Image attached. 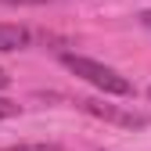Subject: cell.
Segmentation results:
<instances>
[{
  "label": "cell",
  "instance_id": "6da1fadb",
  "mask_svg": "<svg viewBox=\"0 0 151 151\" xmlns=\"http://www.w3.org/2000/svg\"><path fill=\"white\" fill-rule=\"evenodd\" d=\"M61 65L72 76L86 79L90 86H97L104 97H129V93H133V83H129L122 72H115L111 65H101L93 58H83V54H61Z\"/></svg>",
  "mask_w": 151,
  "mask_h": 151
},
{
  "label": "cell",
  "instance_id": "7a4b0ae2",
  "mask_svg": "<svg viewBox=\"0 0 151 151\" xmlns=\"http://www.w3.org/2000/svg\"><path fill=\"white\" fill-rule=\"evenodd\" d=\"M86 115L101 119V122H111V126H126V129H144L151 126V115L147 111H133V108H119V104H108V101H93V97H79L76 101Z\"/></svg>",
  "mask_w": 151,
  "mask_h": 151
},
{
  "label": "cell",
  "instance_id": "3957f363",
  "mask_svg": "<svg viewBox=\"0 0 151 151\" xmlns=\"http://www.w3.org/2000/svg\"><path fill=\"white\" fill-rule=\"evenodd\" d=\"M22 47H29V32L22 25L0 22V54H11V50H22Z\"/></svg>",
  "mask_w": 151,
  "mask_h": 151
},
{
  "label": "cell",
  "instance_id": "277c9868",
  "mask_svg": "<svg viewBox=\"0 0 151 151\" xmlns=\"http://www.w3.org/2000/svg\"><path fill=\"white\" fill-rule=\"evenodd\" d=\"M0 151H65L61 144H14V147H0Z\"/></svg>",
  "mask_w": 151,
  "mask_h": 151
},
{
  "label": "cell",
  "instance_id": "5b68a950",
  "mask_svg": "<svg viewBox=\"0 0 151 151\" xmlns=\"http://www.w3.org/2000/svg\"><path fill=\"white\" fill-rule=\"evenodd\" d=\"M18 115V104L7 101V97H0V119H14Z\"/></svg>",
  "mask_w": 151,
  "mask_h": 151
},
{
  "label": "cell",
  "instance_id": "8992f818",
  "mask_svg": "<svg viewBox=\"0 0 151 151\" xmlns=\"http://www.w3.org/2000/svg\"><path fill=\"white\" fill-rule=\"evenodd\" d=\"M0 4H50V0H0Z\"/></svg>",
  "mask_w": 151,
  "mask_h": 151
},
{
  "label": "cell",
  "instance_id": "52a82bcc",
  "mask_svg": "<svg viewBox=\"0 0 151 151\" xmlns=\"http://www.w3.org/2000/svg\"><path fill=\"white\" fill-rule=\"evenodd\" d=\"M140 22H144V29H151V11H144V14H140Z\"/></svg>",
  "mask_w": 151,
  "mask_h": 151
},
{
  "label": "cell",
  "instance_id": "ba28073f",
  "mask_svg": "<svg viewBox=\"0 0 151 151\" xmlns=\"http://www.w3.org/2000/svg\"><path fill=\"white\" fill-rule=\"evenodd\" d=\"M4 86H7V72L0 68V90H4Z\"/></svg>",
  "mask_w": 151,
  "mask_h": 151
},
{
  "label": "cell",
  "instance_id": "9c48e42d",
  "mask_svg": "<svg viewBox=\"0 0 151 151\" xmlns=\"http://www.w3.org/2000/svg\"><path fill=\"white\" fill-rule=\"evenodd\" d=\"M147 97H151V86H147Z\"/></svg>",
  "mask_w": 151,
  "mask_h": 151
}]
</instances>
